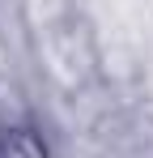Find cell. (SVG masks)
I'll list each match as a JSON object with an SVG mask.
<instances>
[{
    "label": "cell",
    "instance_id": "6da1fadb",
    "mask_svg": "<svg viewBox=\"0 0 153 158\" xmlns=\"http://www.w3.org/2000/svg\"><path fill=\"white\" fill-rule=\"evenodd\" d=\"M0 158H51L43 132L30 124H0Z\"/></svg>",
    "mask_w": 153,
    "mask_h": 158
}]
</instances>
